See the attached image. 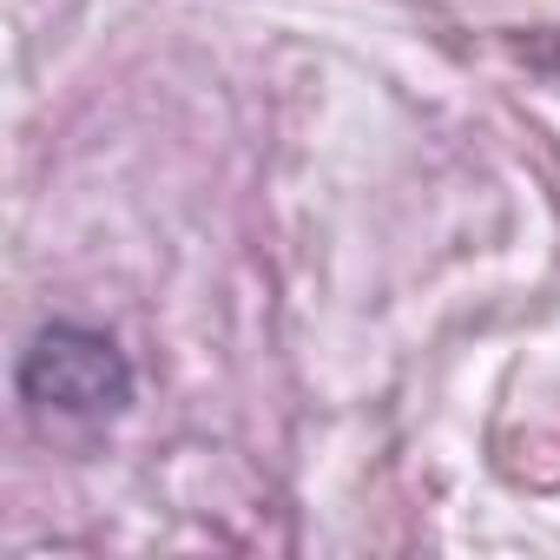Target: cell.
I'll return each mask as SVG.
<instances>
[{"mask_svg": "<svg viewBox=\"0 0 560 560\" xmlns=\"http://www.w3.org/2000/svg\"><path fill=\"white\" fill-rule=\"evenodd\" d=\"M14 389L40 422H86L93 429V422H113L132 409L139 376L106 330L60 317V324H40L34 343L21 350Z\"/></svg>", "mask_w": 560, "mask_h": 560, "instance_id": "6da1fadb", "label": "cell"}, {"mask_svg": "<svg viewBox=\"0 0 560 560\" xmlns=\"http://www.w3.org/2000/svg\"><path fill=\"white\" fill-rule=\"evenodd\" d=\"M540 67H547L553 80H560V47H553V54H540Z\"/></svg>", "mask_w": 560, "mask_h": 560, "instance_id": "7a4b0ae2", "label": "cell"}]
</instances>
